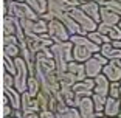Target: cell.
Returning a JSON list of instances; mask_svg holds the SVG:
<instances>
[{
  "instance_id": "cell-1",
  "label": "cell",
  "mask_w": 121,
  "mask_h": 118,
  "mask_svg": "<svg viewBox=\"0 0 121 118\" xmlns=\"http://www.w3.org/2000/svg\"><path fill=\"white\" fill-rule=\"evenodd\" d=\"M50 50L53 53V59L56 61V73H65L68 64L73 61V44L70 40L53 44Z\"/></svg>"
},
{
  "instance_id": "cell-2",
  "label": "cell",
  "mask_w": 121,
  "mask_h": 118,
  "mask_svg": "<svg viewBox=\"0 0 121 118\" xmlns=\"http://www.w3.org/2000/svg\"><path fill=\"white\" fill-rule=\"evenodd\" d=\"M5 6H6L8 11L6 14L17 17L19 20H36V19H39V16L31 9V6L26 2H5Z\"/></svg>"
},
{
  "instance_id": "cell-3",
  "label": "cell",
  "mask_w": 121,
  "mask_h": 118,
  "mask_svg": "<svg viewBox=\"0 0 121 118\" xmlns=\"http://www.w3.org/2000/svg\"><path fill=\"white\" fill-rule=\"evenodd\" d=\"M54 73H56V61L53 57L45 54L43 51L36 54V73H34L36 78L42 81L47 76L54 75Z\"/></svg>"
},
{
  "instance_id": "cell-4",
  "label": "cell",
  "mask_w": 121,
  "mask_h": 118,
  "mask_svg": "<svg viewBox=\"0 0 121 118\" xmlns=\"http://www.w3.org/2000/svg\"><path fill=\"white\" fill-rule=\"evenodd\" d=\"M16 75H14V87L20 93H25L28 90V79H30V68L25 59H22L20 56L16 57Z\"/></svg>"
},
{
  "instance_id": "cell-5",
  "label": "cell",
  "mask_w": 121,
  "mask_h": 118,
  "mask_svg": "<svg viewBox=\"0 0 121 118\" xmlns=\"http://www.w3.org/2000/svg\"><path fill=\"white\" fill-rule=\"evenodd\" d=\"M70 16L78 22V25L81 26L82 34H84V36H87L89 33L96 31V30H98V23H96L92 17H89V16H87L79 6L78 8H73V9L70 11Z\"/></svg>"
},
{
  "instance_id": "cell-6",
  "label": "cell",
  "mask_w": 121,
  "mask_h": 118,
  "mask_svg": "<svg viewBox=\"0 0 121 118\" xmlns=\"http://www.w3.org/2000/svg\"><path fill=\"white\" fill-rule=\"evenodd\" d=\"M3 36H17L19 40L26 39L20 20L17 17H13V16H8V14L3 17Z\"/></svg>"
},
{
  "instance_id": "cell-7",
  "label": "cell",
  "mask_w": 121,
  "mask_h": 118,
  "mask_svg": "<svg viewBox=\"0 0 121 118\" xmlns=\"http://www.w3.org/2000/svg\"><path fill=\"white\" fill-rule=\"evenodd\" d=\"M48 36L53 39L54 44H60V42H68L70 40V33L65 28V25L57 19L48 22Z\"/></svg>"
},
{
  "instance_id": "cell-8",
  "label": "cell",
  "mask_w": 121,
  "mask_h": 118,
  "mask_svg": "<svg viewBox=\"0 0 121 118\" xmlns=\"http://www.w3.org/2000/svg\"><path fill=\"white\" fill-rule=\"evenodd\" d=\"M107 62H109L107 57H104L101 53H95L87 62H84L87 78H93L95 79L98 75H101V73H103V67L107 64Z\"/></svg>"
},
{
  "instance_id": "cell-9",
  "label": "cell",
  "mask_w": 121,
  "mask_h": 118,
  "mask_svg": "<svg viewBox=\"0 0 121 118\" xmlns=\"http://www.w3.org/2000/svg\"><path fill=\"white\" fill-rule=\"evenodd\" d=\"M23 31L26 37H33L37 34H48V22L43 19H36V20H20Z\"/></svg>"
},
{
  "instance_id": "cell-10",
  "label": "cell",
  "mask_w": 121,
  "mask_h": 118,
  "mask_svg": "<svg viewBox=\"0 0 121 118\" xmlns=\"http://www.w3.org/2000/svg\"><path fill=\"white\" fill-rule=\"evenodd\" d=\"M20 110L23 114H40V104L37 96H33L30 95V92L22 93V106H20Z\"/></svg>"
},
{
  "instance_id": "cell-11",
  "label": "cell",
  "mask_w": 121,
  "mask_h": 118,
  "mask_svg": "<svg viewBox=\"0 0 121 118\" xmlns=\"http://www.w3.org/2000/svg\"><path fill=\"white\" fill-rule=\"evenodd\" d=\"M103 73L107 76L110 82H120L121 81V62L120 59H112L103 67Z\"/></svg>"
},
{
  "instance_id": "cell-12",
  "label": "cell",
  "mask_w": 121,
  "mask_h": 118,
  "mask_svg": "<svg viewBox=\"0 0 121 118\" xmlns=\"http://www.w3.org/2000/svg\"><path fill=\"white\" fill-rule=\"evenodd\" d=\"M76 107L81 114V118H89L92 114H95V104L92 96H78Z\"/></svg>"
},
{
  "instance_id": "cell-13",
  "label": "cell",
  "mask_w": 121,
  "mask_h": 118,
  "mask_svg": "<svg viewBox=\"0 0 121 118\" xmlns=\"http://www.w3.org/2000/svg\"><path fill=\"white\" fill-rule=\"evenodd\" d=\"M93 87H95V79L86 78L84 81H79L73 86V92L76 93V96H92Z\"/></svg>"
},
{
  "instance_id": "cell-14",
  "label": "cell",
  "mask_w": 121,
  "mask_h": 118,
  "mask_svg": "<svg viewBox=\"0 0 121 118\" xmlns=\"http://www.w3.org/2000/svg\"><path fill=\"white\" fill-rule=\"evenodd\" d=\"M79 8L89 17H92L96 23H101V5L98 2H86V3H81Z\"/></svg>"
},
{
  "instance_id": "cell-15",
  "label": "cell",
  "mask_w": 121,
  "mask_h": 118,
  "mask_svg": "<svg viewBox=\"0 0 121 118\" xmlns=\"http://www.w3.org/2000/svg\"><path fill=\"white\" fill-rule=\"evenodd\" d=\"M98 31L101 34H106L109 39L113 40H121V28L118 25H109V23H98Z\"/></svg>"
},
{
  "instance_id": "cell-16",
  "label": "cell",
  "mask_w": 121,
  "mask_h": 118,
  "mask_svg": "<svg viewBox=\"0 0 121 118\" xmlns=\"http://www.w3.org/2000/svg\"><path fill=\"white\" fill-rule=\"evenodd\" d=\"M67 72L70 73V76L75 79L76 82L84 81V79L87 78V75H86V67H84V64H81V62L71 61L70 64H68V67H67Z\"/></svg>"
},
{
  "instance_id": "cell-17",
  "label": "cell",
  "mask_w": 121,
  "mask_h": 118,
  "mask_svg": "<svg viewBox=\"0 0 121 118\" xmlns=\"http://www.w3.org/2000/svg\"><path fill=\"white\" fill-rule=\"evenodd\" d=\"M3 95H6V96H8V100H9L11 106L14 107V110H20L22 93L19 92L16 87H6V86H3Z\"/></svg>"
},
{
  "instance_id": "cell-18",
  "label": "cell",
  "mask_w": 121,
  "mask_h": 118,
  "mask_svg": "<svg viewBox=\"0 0 121 118\" xmlns=\"http://www.w3.org/2000/svg\"><path fill=\"white\" fill-rule=\"evenodd\" d=\"M109 87H110V81L107 79L104 73L98 75L95 78V87H93V93L103 95V96H109Z\"/></svg>"
},
{
  "instance_id": "cell-19",
  "label": "cell",
  "mask_w": 121,
  "mask_h": 118,
  "mask_svg": "<svg viewBox=\"0 0 121 118\" xmlns=\"http://www.w3.org/2000/svg\"><path fill=\"white\" fill-rule=\"evenodd\" d=\"M93 54H95V53L90 50L89 47L73 45V61H76V62H81V64H84V62L89 61Z\"/></svg>"
},
{
  "instance_id": "cell-20",
  "label": "cell",
  "mask_w": 121,
  "mask_h": 118,
  "mask_svg": "<svg viewBox=\"0 0 121 118\" xmlns=\"http://www.w3.org/2000/svg\"><path fill=\"white\" fill-rule=\"evenodd\" d=\"M120 110H121V103L120 98H112L107 96L106 106H104V115L106 117H120Z\"/></svg>"
},
{
  "instance_id": "cell-21",
  "label": "cell",
  "mask_w": 121,
  "mask_h": 118,
  "mask_svg": "<svg viewBox=\"0 0 121 118\" xmlns=\"http://www.w3.org/2000/svg\"><path fill=\"white\" fill-rule=\"evenodd\" d=\"M57 20H60L65 25V28H67L68 33H70V36H75V34H82L81 26H79L78 22H76L75 19L70 16V13H68V14H64L60 19H57Z\"/></svg>"
},
{
  "instance_id": "cell-22",
  "label": "cell",
  "mask_w": 121,
  "mask_h": 118,
  "mask_svg": "<svg viewBox=\"0 0 121 118\" xmlns=\"http://www.w3.org/2000/svg\"><path fill=\"white\" fill-rule=\"evenodd\" d=\"M99 53L103 54L104 57H107L109 61H112V59H121V50H120V48H117V47H113V44H112V42L103 44V45H101Z\"/></svg>"
},
{
  "instance_id": "cell-23",
  "label": "cell",
  "mask_w": 121,
  "mask_h": 118,
  "mask_svg": "<svg viewBox=\"0 0 121 118\" xmlns=\"http://www.w3.org/2000/svg\"><path fill=\"white\" fill-rule=\"evenodd\" d=\"M120 20H121V17L117 13H113L112 9H109V8H106V6H101V22H103V23L118 25Z\"/></svg>"
},
{
  "instance_id": "cell-24",
  "label": "cell",
  "mask_w": 121,
  "mask_h": 118,
  "mask_svg": "<svg viewBox=\"0 0 121 118\" xmlns=\"http://www.w3.org/2000/svg\"><path fill=\"white\" fill-rule=\"evenodd\" d=\"M25 2L31 6V9L34 11L39 17L43 16L47 11H48V0H25Z\"/></svg>"
},
{
  "instance_id": "cell-25",
  "label": "cell",
  "mask_w": 121,
  "mask_h": 118,
  "mask_svg": "<svg viewBox=\"0 0 121 118\" xmlns=\"http://www.w3.org/2000/svg\"><path fill=\"white\" fill-rule=\"evenodd\" d=\"M56 118H81V114H79L78 107L65 106V107L56 112Z\"/></svg>"
},
{
  "instance_id": "cell-26",
  "label": "cell",
  "mask_w": 121,
  "mask_h": 118,
  "mask_svg": "<svg viewBox=\"0 0 121 118\" xmlns=\"http://www.w3.org/2000/svg\"><path fill=\"white\" fill-rule=\"evenodd\" d=\"M3 54L9 57H19L20 56V42L19 44H3Z\"/></svg>"
},
{
  "instance_id": "cell-27",
  "label": "cell",
  "mask_w": 121,
  "mask_h": 118,
  "mask_svg": "<svg viewBox=\"0 0 121 118\" xmlns=\"http://www.w3.org/2000/svg\"><path fill=\"white\" fill-rule=\"evenodd\" d=\"M87 37H89V39L92 40L93 44H96V45H98V47H101V45H103V44L112 42V40L109 39V37H107L106 34H101V33L98 31V30H96V31H92V33H89V34H87Z\"/></svg>"
},
{
  "instance_id": "cell-28",
  "label": "cell",
  "mask_w": 121,
  "mask_h": 118,
  "mask_svg": "<svg viewBox=\"0 0 121 118\" xmlns=\"http://www.w3.org/2000/svg\"><path fill=\"white\" fill-rule=\"evenodd\" d=\"M40 90H42V86H40V81L36 76H30L28 79V90L26 92H30V95H33V96H37L40 93Z\"/></svg>"
},
{
  "instance_id": "cell-29",
  "label": "cell",
  "mask_w": 121,
  "mask_h": 118,
  "mask_svg": "<svg viewBox=\"0 0 121 118\" xmlns=\"http://www.w3.org/2000/svg\"><path fill=\"white\" fill-rule=\"evenodd\" d=\"M93 104H95V112H104V106H106L107 96H103V95H98V93H93Z\"/></svg>"
},
{
  "instance_id": "cell-30",
  "label": "cell",
  "mask_w": 121,
  "mask_h": 118,
  "mask_svg": "<svg viewBox=\"0 0 121 118\" xmlns=\"http://www.w3.org/2000/svg\"><path fill=\"white\" fill-rule=\"evenodd\" d=\"M2 115H3V118L5 117H13L14 115V107L11 106V103H9V100H8V96L6 95H3V100H2Z\"/></svg>"
},
{
  "instance_id": "cell-31",
  "label": "cell",
  "mask_w": 121,
  "mask_h": 118,
  "mask_svg": "<svg viewBox=\"0 0 121 118\" xmlns=\"http://www.w3.org/2000/svg\"><path fill=\"white\" fill-rule=\"evenodd\" d=\"M3 67L5 72L11 73V75H16V61L14 57H9L6 54H3Z\"/></svg>"
},
{
  "instance_id": "cell-32",
  "label": "cell",
  "mask_w": 121,
  "mask_h": 118,
  "mask_svg": "<svg viewBox=\"0 0 121 118\" xmlns=\"http://www.w3.org/2000/svg\"><path fill=\"white\" fill-rule=\"evenodd\" d=\"M120 92H121V84L120 82H110V87H109V96L120 98Z\"/></svg>"
},
{
  "instance_id": "cell-33",
  "label": "cell",
  "mask_w": 121,
  "mask_h": 118,
  "mask_svg": "<svg viewBox=\"0 0 121 118\" xmlns=\"http://www.w3.org/2000/svg\"><path fill=\"white\" fill-rule=\"evenodd\" d=\"M3 86L6 87H14V75L5 72L3 73Z\"/></svg>"
},
{
  "instance_id": "cell-34",
  "label": "cell",
  "mask_w": 121,
  "mask_h": 118,
  "mask_svg": "<svg viewBox=\"0 0 121 118\" xmlns=\"http://www.w3.org/2000/svg\"><path fill=\"white\" fill-rule=\"evenodd\" d=\"M14 117L17 118H40L39 114H23L22 110H14Z\"/></svg>"
},
{
  "instance_id": "cell-35",
  "label": "cell",
  "mask_w": 121,
  "mask_h": 118,
  "mask_svg": "<svg viewBox=\"0 0 121 118\" xmlns=\"http://www.w3.org/2000/svg\"><path fill=\"white\" fill-rule=\"evenodd\" d=\"M17 36H3V44H19Z\"/></svg>"
},
{
  "instance_id": "cell-36",
  "label": "cell",
  "mask_w": 121,
  "mask_h": 118,
  "mask_svg": "<svg viewBox=\"0 0 121 118\" xmlns=\"http://www.w3.org/2000/svg\"><path fill=\"white\" fill-rule=\"evenodd\" d=\"M40 118H56V114L53 110H40Z\"/></svg>"
},
{
  "instance_id": "cell-37",
  "label": "cell",
  "mask_w": 121,
  "mask_h": 118,
  "mask_svg": "<svg viewBox=\"0 0 121 118\" xmlns=\"http://www.w3.org/2000/svg\"><path fill=\"white\" fill-rule=\"evenodd\" d=\"M104 117V112H95V114H92L89 118H103Z\"/></svg>"
},
{
  "instance_id": "cell-38",
  "label": "cell",
  "mask_w": 121,
  "mask_h": 118,
  "mask_svg": "<svg viewBox=\"0 0 121 118\" xmlns=\"http://www.w3.org/2000/svg\"><path fill=\"white\" fill-rule=\"evenodd\" d=\"M112 44H113V47H117V48H120V50H121V40H113Z\"/></svg>"
},
{
  "instance_id": "cell-39",
  "label": "cell",
  "mask_w": 121,
  "mask_h": 118,
  "mask_svg": "<svg viewBox=\"0 0 121 118\" xmlns=\"http://www.w3.org/2000/svg\"><path fill=\"white\" fill-rule=\"evenodd\" d=\"M86 2H98V0H81V3H86Z\"/></svg>"
},
{
  "instance_id": "cell-40",
  "label": "cell",
  "mask_w": 121,
  "mask_h": 118,
  "mask_svg": "<svg viewBox=\"0 0 121 118\" xmlns=\"http://www.w3.org/2000/svg\"><path fill=\"white\" fill-rule=\"evenodd\" d=\"M5 2H25V0H5Z\"/></svg>"
},
{
  "instance_id": "cell-41",
  "label": "cell",
  "mask_w": 121,
  "mask_h": 118,
  "mask_svg": "<svg viewBox=\"0 0 121 118\" xmlns=\"http://www.w3.org/2000/svg\"><path fill=\"white\" fill-rule=\"evenodd\" d=\"M120 103H121V92H120ZM120 118H121V110H120Z\"/></svg>"
},
{
  "instance_id": "cell-42",
  "label": "cell",
  "mask_w": 121,
  "mask_h": 118,
  "mask_svg": "<svg viewBox=\"0 0 121 118\" xmlns=\"http://www.w3.org/2000/svg\"><path fill=\"white\" fill-rule=\"evenodd\" d=\"M103 118H112V117H106V115H104ZM113 118H120V117H113Z\"/></svg>"
},
{
  "instance_id": "cell-43",
  "label": "cell",
  "mask_w": 121,
  "mask_h": 118,
  "mask_svg": "<svg viewBox=\"0 0 121 118\" xmlns=\"http://www.w3.org/2000/svg\"><path fill=\"white\" fill-rule=\"evenodd\" d=\"M5 118H17V117H14V115H13V117H5Z\"/></svg>"
},
{
  "instance_id": "cell-44",
  "label": "cell",
  "mask_w": 121,
  "mask_h": 118,
  "mask_svg": "<svg viewBox=\"0 0 121 118\" xmlns=\"http://www.w3.org/2000/svg\"><path fill=\"white\" fill-rule=\"evenodd\" d=\"M118 26H120V28H121V20H120V23H118Z\"/></svg>"
},
{
  "instance_id": "cell-45",
  "label": "cell",
  "mask_w": 121,
  "mask_h": 118,
  "mask_svg": "<svg viewBox=\"0 0 121 118\" xmlns=\"http://www.w3.org/2000/svg\"><path fill=\"white\" fill-rule=\"evenodd\" d=\"M115 2H120V3H121V0H115Z\"/></svg>"
},
{
  "instance_id": "cell-46",
  "label": "cell",
  "mask_w": 121,
  "mask_h": 118,
  "mask_svg": "<svg viewBox=\"0 0 121 118\" xmlns=\"http://www.w3.org/2000/svg\"><path fill=\"white\" fill-rule=\"evenodd\" d=\"M120 62H121V59H120Z\"/></svg>"
},
{
  "instance_id": "cell-47",
  "label": "cell",
  "mask_w": 121,
  "mask_h": 118,
  "mask_svg": "<svg viewBox=\"0 0 121 118\" xmlns=\"http://www.w3.org/2000/svg\"><path fill=\"white\" fill-rule=\"evenodd\" d=\"M120 84H121V81H120Z\"/></svg>"
}]
</instances>
